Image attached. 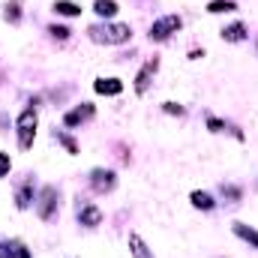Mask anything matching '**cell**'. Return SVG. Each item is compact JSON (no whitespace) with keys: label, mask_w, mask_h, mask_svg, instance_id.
Wrapping results in <instances>:
<instances>
[{"label":"cell","mask_w":258,"mask_h":258,"mask_svg":"<svg viewBox=\"0 0 258 258\" xmlns=\"http://www.w3.org/2000/svg\"><path fill=\"white\" fill-rule=\"evenodd\" d=\"M234 234H237V237H243L246 243L258 246V231H252V228H246V225H240V222H237V225H234Z\"/></svg>","instance_id":"cell-10"},{"label":"cell","mask_w":258,"mask_h":258,"mask_svg":"<svg viewBox=\"0 0 258 258\" xmlns=\"http://www.w3.org/2000/svg\"><path fill=\"white\" fill-rule=\"evenodd\" d=\"M51 33H54V36H60V39L69 36V30H66V27H51Z\"/></svg>","instance_id":"cell-19"},{"label":"cell","mask_w":258,"mask_h":258,"mask_svg":"<svg viewBox=\"0 0 258 258\" xmlns=\"http://www.w3.org/2000/svg\"><path fill=\"white\" fill-rule=\"evenodd\" d=\"M192 204H195V207H204V210H210V207H213V201H210V195H207V192H192Z\"/></svg>","instance_id":"cell-16"},{"label":"cell","mask_w":258,"mask_h":258,"mask_svg":"<svg viewBox=\"0 0 258 258\" xmlns=\"http://www.w3.org/2000/svg\"><path fill=\"white\" fill-rule=\"evenodd\" d=\"M93 6H96V12H99V15H105V18H111V15L117 12V3H114V0H96Z\"/></svg>","instance_id":"cell-12"},{"label":"cell","mask_w":258,"mask_h":258,"mask_svg":"<svg viewBox=\"0 0 258 258\" xmlns=\"http://www.w3.org/2000/svg\"><path fill=\"white\" fill-rule=\"evenodd\" d=\"M54 198H57V189L54 186H45L42 189V201H39V216L42 219H51L54 216V204H57Z\"/></svg>","instance_id":"cell-4"},{"label":"cell","mask_w":258,"mask_h":258,"mask_svg":"<svg viewBox=\"0 0 258 258\" xmlns=\"http://www.w3.org/2000/svg\"><path fill=\"white\" fill-rule=\"evenodd\" d=\"M90 114H93V108H90V105L75 108V111H69V114H66V123L72 126V123H78V120H84V117H90Z\"/></svg>","instance_id":"cell-11"},{"label":"cell","mask_w":258,"mask_h":258,"mask_svg":"<svg viewBox=\"0 0 258 258\" xmlns=\"http://www.w3.org/2000/svg\"><path fill=\"white\" fill-rule=\"evenodd\" d=\"M78 216H81V225H99V222H102V213H99L93 204L81 207V213H78Z\"/></svg>","instance_id":"cell-8"},{"label":"cell","mask_w":258,"mask_h":258,"mask_svg":"<svg viewBox=\"0 0 258 258\" xmlns=\"http://www.w3.org/2000/svg\"><path fill=\"white\" fill-rule=\"evenodd\" d=\"M54 9H57L60 15H78V12H81V9H78L75 3H69V0H57V3H54Z\"/></svg>","instance_id":"cell-14"},{"label":"cell","mask_w":258,"mask_h":258,"mask_svg":"<svg viewBox=\"0 0 258 258\" xmlns=\"http://www.w3.org/2000/svg\"><path fill=\"white\" fill-rule=\"evenodd\" d=\"M231 9H234L231 0H213V3L207 6V12H231Z\"/></svg>","instance_id":"cell-15"},{"label":"cell","mask_w":258,"mask_h":258,"mask_svg":"<svg viewBox=\"0 0 258 258\" xmlns=\"http://www.w3.org/2000/svg\"><path fill=\"white\" fill-rule=\"evenodd\" d=\"M9 165H12V162H9V153H0V177L9 171Z\"/></svg>","instance_id":"cell-17"},{"label":"cell","mask_w":258,"mask_h":258,"mask_svg":"<svg viewBox=\"0 0 258 258\" xmlns=\"http://www.w3.org/2000/svg\"><path fill=\"white\" fill-rule=\"evenodd\" d=\"M156 66H159V60L153 57V60H147V63H144V69L138 72V78H135V90H138V93H144V90H147V84H150V75L156 72Z\"/></svg>","instance_id":"cell-5"},{"label":"cell","mask_w":258,"mask_h":258,"mask_svg":"<svg viewBox=\"0 0 258 258\" xmlns=\"http://www.w3.org/2000/svg\"><path fill=\"white\" fill-rule=\"evenodd\" d=\"M90 36L96 42H108V45H120L126 42L129 36V24H99V27H90Z\"/></svg>","instance_id":"cell-1"},{"label":"cell","mask_w":258,"mask_h":258,"mask_svg":"<svg viewBox=\"0 0 258 258\" xmlns=\"http://www.w3.org/2000/svg\"><path fill=\"white\" fill-rule=\"evenodd\" d=\"M33 138H36V111L27 108V111H21V117H18V144H21L24 150H30V147H33Z\"/></svg>","instance_id":"cell-2"},{"label":"cell","mask_w":258,"mask_h":258,"mask_svg":"<svg viewBox=\"0 0 258 258\" xmlns=\"http://www.w3.org/2000/svg\"><path fill=\"white\" fill-rule=\"evenodd\" d=\"M177 30H180V18H177V15H165V18H159V21L150 27V39L162 42V39H168V36L177 33Z\"/></svg>","instance_id":"cell-3"},{"label":"cell","mask_w":258,"mask_h":258,"mask_svg":"<svg viewBox=\"0 0 258 258\" xmlns=\"http://www.w3.org/2000/svg\"><path fill=\"white\" fill-rule=\"evenodd\" d=\"M93 87H96V93H108V96H114V93L123 90V84H120L117 78H102V81H96Z\"/></svg>","instance_id":"cell-7"},{"label":"cell","mask_w":258,"mask_h":258,"mask_svg":"<svg viewBox=\"0 0 258 258\" xmlns=\"http://www.w3.org/2000/svg\"><path fill=\"white\" fill-rule=\"evenodd\" d=\"M129 246H132V255L135 258H153L150 255V249L144 246V240H141L138 234H129Z\"/></svg>","instance_id":"cell-9"},{"label":"cell","mask_w":258,"mask_h":258,"mask_svg":"<svg viewBox=\"0 0 258 258\" xmlns=\"http://www.w3.org/2000/svg\"><path fill=\"white\" fill-rule=\"evenodd\" d=\"M18 9H21V6H15V3H12V6H6V18H12V21H15V18H18Z\"/></svg>","instance_id":"cell-18"},{"label":"cell","mask_w":258,"mask_h":258,"mask_svg":"<svg viewBox=\"0 0 258 258\" xmlns=\"http://www.w3.org/2000/svg\"><path fill=\"white\" fill-rule=\"evenodd\" d=\"M93 189H96V192H108V189H114V174L96 168V171H93Z\"/></svg>","instance_id":"cell-6"},{"label":"cell","mask_w":258,"mask_h":258,"mask_svg":"<svg viewBox=\"0 0 258 258\" xmlns=\"http://www.w3.org/2000/svg\"><path fill=\"white\" fill-rule=\"evenodd\" d=\"M222 36H225L228 42H240V39H243L246 33H243V24H231L228 30H222Z\"/></svg>","instance_id":"cell-13"}]
</instances>
